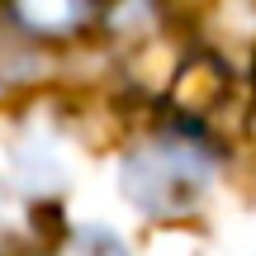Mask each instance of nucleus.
Masks as SVG:
<instances>
[{"label":"nucleus","mask_w":256,"mask_h":256,"mask_svg":"<svg viewBox=\"0 0 256 256\" xmlns=\"http://www.w3.org/2000/svg\"><path fill=\"white\" fill-rule=\"evenodd\" d=\"M228 166V142L171 114H156L119 156V194L147 223H190Z\"/></svg>","instance_id":"obj_1"},{"label":"nucleus","mask_w":256,"mask_h":256,"mask_svg":"<svg viewBox=\"0 0 256 256\" xmlns=\"http://www.w3.org/2000/svg\"><path fill=\"white\" fill-rule=\"evenodd\" d=\"M194 43L238 76L256 66V0H204L194 14Z\"/></svg>","instance_id":"obj_2"},{"label":"nucleus","mask_w":256,"mask_h":256,"mask_svg":"<svg viewBox=\"0 0 256 256\" xmlns=\"http://www.w3.org/2000/svg\"><path fill=\"white\" fill-rule=\"evenodd\" d=\"M95 10L100 0H5V19L38 48L76 43L95 34Z\"/></svg>","instance_id":"obj_3"},{"label":"nucleus","mask_w":256,"mask_h":256,"mask_svg":"<svg viewBox=\"0 0 256 256\" xmlns=\"http://www.w3.org/2000/svg\"><path fill=\"white\" fill-rule=\"evenodd\" d=\"M10 166L24 194L34 200H52L66 190V156L57 147V133L38 119H24L19 133L10 138Z\"/></svg>","instance_id":"obj_4"},{"label":"nucleus","mask_w":256,"mask_h":256,"mask_svg":"<svg viewBox=\"0 0 256 256\" xmlns=\"http://www.w3.org/2000/svg\"><path fill=\"white\" fill-rule=\"evenodd\" d=\"M43 66H48V48L28 43V38L0 14V100L28 90V86L43 76Z\"/></svg>","instance_id":"obj_5"},{"label":"nucleus","mask_w":256,"mask_h":256,"mask_svg":"<svg viewBox=\"0 0 256 256\" xmlns=\"http://www.w3.org/2000/svg\"><path fill=\"white\" fill-rule=\"evenodd\" d=\"M43 256H133V247L104 223H76L57 232Z\"/></svg>","instance_id":"obj_6"},{"label":"nucleus","mask_w":256,"mask_h":256,"mask_svg":"<svg viewBox=\"0 0 256 256\" xmlns=\"http://www.w3.org/2000/svg\"><path fill=\"white\" fill-rule=\"evenodd\" d=\"M247 110H252V128H256V66H252V76H247Z\"/></svg>","instance_id":"obj_7"},{"label":"nucleus","mask_w":256,"mask_h":256,"mask_svg":"<svg viewBox=\"0 0 256 256\" xmlns=\"http://www.w3.org/2000/svg\"><path fill=\"white\" fill-rule=\"evenodd\" d=\"M0 209H5V185H0Z\"/></svg>","instance_id":"obj_8"}]
</instances>
